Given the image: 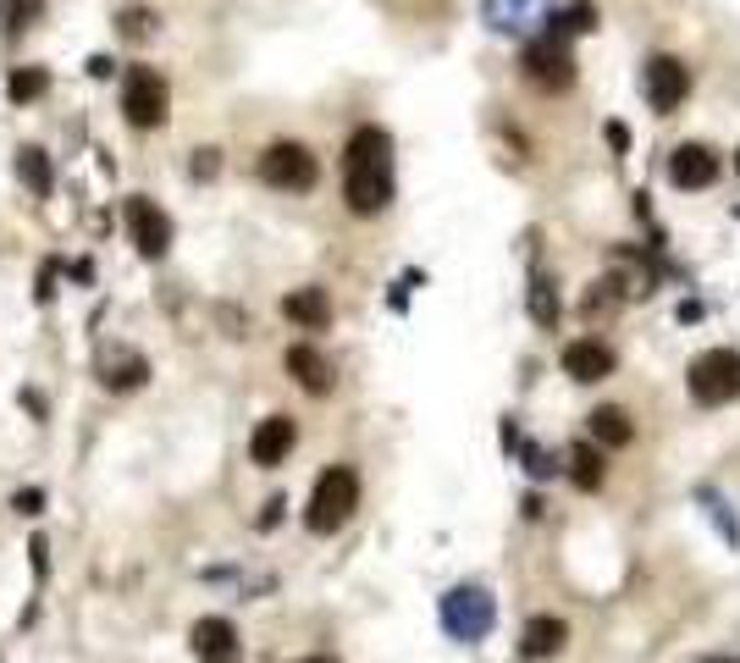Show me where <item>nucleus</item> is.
<instances>
[{
	"label": "nucleus",
	"instance_id": "b1692460",
	"mask_svg": "<svg viewBox=\"0 0 740 663\" xmlns=\"http://www.w3.org/2000/svg\"><path fill=\"white\" fill-rule=\"evenodd\" d=\"M50 89V77H45V67H23V72H12V83H7V95H12V106H28V100H39Z\"/></svg>",
	"mask_w": 740,
	"mask_h": 663
},
{
	"label": "nucleus",
	"instance_id": "7c9ffc66",
	"mask_svg": "<svg viewBox=\"0 0 740 663\" xmlns=\"http://www.w3.org/2000/svg\"><path fill=\"white\" fill-rule=\"evenodd\" d=\"M282 509H288V497H271V504H266V515L255 520L260 531H277V520H282Z\"/></svg>",
	"mask_w": 740,
	"mask_h": 663
},
{
	"label": "nucleus",
	"instance_id": "393cba45",
	"mask_svg": "<svg viewBox=\"0 0 740 663\" xmlns=\"http://www.w3.org/2000/svg\"><path fill=\"white\" fill-rule=\"evenodd\" d=\"M155 23H160V17H155L149 7H122V12H117V34H122L128 45L149 39V34H155Z\"/></svg>",
	"mask_w": 740,
	"mask_h": 663
},
{
	"label": "nucleus",
	"instance_id": "f03ea898",
	"mask_svg": "<svg viewBox=\"0 0 740 663\" xmlns=\"http://www.w3.org/2000/svg\"><path fill=\"white\" fill-rule=\"evenodd\" d=\"M354 509H360V475H354V465H326L320 481H315V492H310L304 526L315 537H332V531H343L354 520Z\"/></svg>",
	"mask_w": 740,
	"mask_h": 663
},
{
	"label": "nucleus",
	"instance_id": "423d86ee",
	"mask_svg": "<svg viewBox=\"0 0 740 663\" xmlns=\"http://www.w3.org/2000/svg\"><path fill=\"white\" fill-rule=\"evenodd\" d=\"M686 387H691V398L707 403V409L740 398V354H735V349H707V354H696L691 371H686Z\"/></svg>",
	"mask_w": 740,
	"mask_h": 663
},
{
	"label": "nucleus",
	"instance_id": "412c9836",
	"mask_svg": "<svg viewBox=\"0 0 740 663\" xmlns=\"http://www.w3.org/2000/svg\"><path fill=\"white\" fill-rule=\"evenodd\" d=\"M100 382H106L111 393H133V387H144V382H149V360L122 354L117 365H100Z\"/></svg>",
	"mask_w": 740,
	"mask_h": 663
},
{
	"label": "nucleus",
	"instance_id": "0eeeda50",
	"mask_svg": "<svg viewBox=\"0 0 740 663\" xmlns=\"http://www.w3.org/2000/svg\"><path fill=\"white\" fill-rule=\"evenodd\" d=\"M641 89H646V106H652L657 117H675L680 100L691 95V67H686L680 56H652V61L641 67Z\"/></svg>",
	"mask_w": 740,
	"mask_h": 663
},
{
	"label": "nucleus",
	"instance_id": "1a4fd4ad",
	"mask_svg": "<svg viewBox=\"0 0 740 663\" xmlns=\"http://www.w3.org/2000/svg\"><path fill=\"white\" fill-rule=\"evenodd\" d=\"M128 232H133V249L144 261H160L172 249V216L160 210L155 200H144V194L128 200Z\"/></svg>",
	"mask_w": 740,
	"mask_h": 663
},
{
	"label": "nucleus",
	"instance_id": "4be33fe9",
	"mask_svg": "<svg viewBox=\"0 0 740 663\" xmlns=\"http://www.w3.org/2000/svg\"><path fill=\"white\" fill-rule=\"evenodd\" d=\"M592 28H597V12L586 7V0H581V7H563V12H553V17H547V34H553V39L592 34Z\"/></svg>",
	"mask_w": 740,
	"mask_h": 663
},
{
	"label": "nucleus",
	"instance_id": "ddd939ff",
	"mask_svg": "<svg viewBox=\"0 0 740 663\" xmlns=\"http://www.w3.org/2000/svg\"><path fill=\"white\" fill-rule=\"evenodd\" d=\"M669 183L675 189H713L718 183V155L707 149V144H680L675 155H669Z\"/></svg>",
	"mask_w": 740,
	"mask_h": 663
},
{
	"label": "nucleus",
	"instance_id": "c756f323",
	"mask_svg": "<svg viewBox=\"0 0 740 663\" xmlns=\"http://www.w3.org/2000/svg\"><path fill=\"white\" fill-rule=\"evenodd\" d=\"M28 558H34V575L45 580V575H50V542H45V537H34V542H28Z\"/></svg>",
	"mask_w": 740,
	"mask_h": 663
},
{
	"label": "nucleus",
	"instance_id": "f8f14e48",
	"mask_svg": "<svg viewBox=\"0 0 740 663\" xmlns=\"http://www.w3.org/2000/svg\"><path fill=\"white\" fill-rule=\"evenodd\" d=\"M293 448H299V426L288 421V414H266V421L255 426V437H250V459L260 470H277Z\"/></svg>",
	"mask_w": 740,
	"mask_h": 663
},
{
	"label": "nucleus",
	"instance_id": "4468645a",
	"mask_svg": "<svg viewBox=\"0 0 740 663\" xmlns=\"http://www.w3.org/2000/svg\"><path fill=\"white\" fill-rule=\"evenodd\" d=\"M563 376L569 382H603V376H614V349L597 343V338L563 343Z\"/></svg>",
	"mask_w": 740,
	"mask_h": 663
},
{
	"label": "nucleus",
	"instance_id": "c85d7f7f",
	"mask_svg": "<svg viewBox=\"0 0 740 663\" xmlns=\"http://www.w3.org/2000/svg\"><path fill=\"white\" fill-rule=\"evenodd\" d=\"M12 509H17V515H45V492H39V486H23V492L12 497Z\"/></svg>",
	"mask_w": 740,
	"mask_h": 663
},
{
	"label": "nucleus",
	"instance_id": "bb28decb",
	"mask_svg": "<svg viewBox=\"0 0 740 663\" xmlns=\"http://www.w3.org/2000/svg\"><path fill=\"white\" fill-rule=\"evenodd\" d=\"M520 459H525L531 481H553V475H558V459H553L547 448H536V443H520Z\"/></svg>",
	"mask_w": 740,
	"mask_h": 663
},
{
	"label": "nucleus",
	"instance_id": "39448f33",
	"mask_svg": "<svg viewBox=\"0 0 740 663\" xmlns=\"http://www.w3.org/2000/svg\"><path fill=\"white\" fill-rule=\"evenodd\" d=\"M260 178H266V189H277V194H310L315 178H320V160H315L304 144L277 138V144H266V155H260Z\"/></svg>",
	"mask_w": 740,
	"mask_h": 663
},
{
	"label": "nucleus",
	"instance_id": "a878e982",
	"mask_svg": "<svg viewBox=\"0 0 740 663\" xmlns=\"http://www.w3.org/2000/svg\"><path fill=\"white\" fill-rule=\"evenodd\" d=\"M39 12H45V0H0V23H7L12 34H17V28H28Z\"/></svg>",
	"mask_w": 740,
	"mask_h": 663
},
{
	"label": "nucleus",
	"instance_id": "20e7f679",
	"mask_svg": "<svg viewBox=\"0 0 740 663\" xmlns=\"http://www.w3.org/2000/svg\"><path fill=\"white\" fill-rule=\"evenodd\" d=\"M122 117H128L138 133L167 128V117H172V89H167V77H160L155 67H128V77H122Z\"/></svg>",
	"mask_w": 740,
	"mask_h": 663
},
{
	"label": "nucleus",
	"instance_id": "7ed1b4c3",
	"mask_svg": "<svg viewBox=\"0 0 740 663\" xmlns=\"http://www.w3.org/2000/svg\"><path fill=\"white\" fill-rule=\"evenodd\" d=\"M437 619H442V630H448L453 641L475 647V641L492 636V625H498V603H492L486 587H453V592L437 603Z\"/></svg>",
	"mask_w": 740,
	"mask_h": 663
},
{
	"label": "nucleus",
	"instance_id": "dca6fc26",
	"mask_svg": "<svg viewBox=\"0 0 740 663\" xmlns=\"http://www.w3.org/2000/svg\"><path fill=\"white\" fill-rule=\"evenodd\" d=\"M282 315L293 326H304V332H326L332 326V299H326V288H293L282 299Z\"/></svg>",
	"mask_w": 740,
	"mask_h": 663
},
{
	"label": "nucleus",
	"instance_id": "a211bd4d",
	"mask_svg": "<svg viewBox=\"0 0 740 663\" xmlns=\"http://www.w3.org/2000/svg\"><path fill=\"white\" fill-rule=\"evenodd\" d=\"M563 641H569V625L558 614H536L525 625V636H520V652L525 658H553V652H563Z\"/></svg>",
	"mask_w": 740,
	"mask_h": 663
},
{
	"label": "nucleus",
	"instance_id": "9d476101",
	"mask_svg": "<svg viewBox=\"0 0 740 663\" xmlns=\"http://www.w3.org/2000/svg\"><path fill=\"white\" fill-rule=\"evenodd\" d=\"M481 17H486L492 34L525 39V34H536L553 17V7H547V0H481Z\"/></svg>",
	"mask_w": 740,
	"mask_h": 663
},
{
	"label": "nucleus",
	"instance_id": "5701e85b",
	"mask_svg": "<svg viewBox=\"0 0 740 663\" xmlns=\"http://www.w3.org/2000/svg\"><path fill=\"white\" fill-rule=\"evenodd\" d=\"M558 310H563V304H558V288H553V277H531V321L553 332V326H558Z\"/></svg>",
	"mask_w": 740,
	"mask_h": 663
},
{
	"label": "nucleus",
	"instance_id": "473e14b6",
	"mask_svg": "<svg viewBox=\"0 0 740 663\" xmlns=\"http://www.w3.org/2000/svg\"><path fill=\"white\" fill-rule=\"evenodd\" d=\"M111 72H117L111 56H89V77H111Z\"/></svg>",
	"mask_w": 740,
	"mask_h": 663
},
{
	"label": "nucleus",
	"instance_id": "9b49d317",
	"mask_svg": "<svg viewBox=\"0 0 740 663\" xmlns=\"http://www.w3.org/2000/svg\"><path fill=\"white\" fill-rule=\"evenodd\" d=\"M189 647H194V658H199V663H243V641H238V625H232V619H221V614H205V619H194V630H189Z\"/></svg>",
	"mask_w": 740,
	"mask_h": 663
},
{
	"label": "nucleus",
	"instance_id": "2f4dec72",
	"mask_svg": "<svg viewBox=\"0 0 740 663\" xmlns=\"http://www.w3.org/2000/svg\"><path fill=\"white\" fill-rule=\"evenodd\" d=\"M34 293H39V304H50V293H56V261L39 272V288H34Z\"/></svg>",
	"mask_w": 740,
	"mask_h": 663
},
{
	"label": "nucleus",
	"instance_id": "f704fd0d",
	"mask_svg": "<svg viewBox=\"0 0 740 663\" xmlns=\"http://www.w3.org/2000/svg\"><path fill=\"white\" fill-rule=\"evenodd\" d=\"M299 663H338V658H326V652H315V658H299Z\"/></svg>",
	"mask_w": 740,
	"mask_h": 663
},
{
	"label": "nucleus",
	"instance_id": "2eb2a0df",
	"mask_svg": "<svg viewBox=\"0 0 740 663\" xmlns=\"http://www.w3.org/2000/svg\"><path fill=\"white\" fill-rule=\"evenodd\" d=\"M288 376L304 387V393H315V398H326V393H332V360H326L320 349H310V343H293L288 349Z\"/></svg>",
	"mask_w": 740,
	"mask_h": 663
},
{
	"label": "nucleus",
	"instance_id": "6ab92c4d",
	"mask_svg": "<svg viewBox=\"0 0 740 663\" xmlns=\"http://www.w3.org/2000/svg\"><path fill=\"white\" fill-rule=\"evenodd\" d=\"M17 178H23V189H28L34 200H50L56 172H50V155H45L39 144H23V149H17Z\"/></svg>",
	"mask_w": 740,
	"mask_h": 663
},
{
	"label": "nucleus",
	"instance_id": "72a5a7b5",
	"mask_svg": "<svg viewBox=\"0 0 740 663\" xmlns=\"http://www.w3.org/2000/svg\"><path fill=\"white\" fill-rule=\"evenodd\" d=\"M608 144H614V149H619V155H624V149H630V133H624V128H619V122H608Z\"/></svg>",
	"mask_w": 740,
	"mask_h": 663
},
{
	"label": "nucleus",
	"instance_id": "6e6552de",
	"mask_svg": "<svg viewBox=\"0 0 740 663\" xmlns=\"http://www.w3.org/2000/svg\"><path fill=\"white\" fill-rule=\"evenodd\" d=\"M525 77L536 83V89H547V95H558V89H569L574 83V50H569V39H553V34H542L536 45H525Z\"/></svg>",
	"mask_w": 740,
	"mask_h": 663
},
{
	"label": "nucleus",
	"instance_id": "f257e3e1",
	"mask_svg": "<svg viewBox=\"0 0 740 663\" xmlns=\"http://www.w3.org/2000/svg\"><path fill=\"white\" fill-rule=\"evenodd\" d=\"M343 200L354 216H381L392 205V138L381 128H354L343 149Z\"/></svg>",
	"mask_w": 740,
	"mask_h": 663
},
{
	"label": "nucleus",
	"instance_id": "aec40b11",
	"mask_svg": "<svg viewBox=\"0 0 740 663\" xmlns=\"http://www.w3.org/2000/svg\"><path fill=\"white\" fill-rule=\"evenodd\" d=\"M603 475H608V465H603L597 443H574V448H569V481L581 486V492H597Z\"/></svg>",
	"mask_w": 740,
	"mask_h": 663
},
{
	"label": "nucleus",
	"instance_id": "cd10ccee",
	"mask_svg": "<svg viewBox=\"0 0 740 663\" xmlns=\"http://www.w3.org/2000/svg\"><path fill=\"white\" fill-rule=\"evenodd\" d=\"M189 172H194L199 183H210V178L221 172V149H194V160H189Z\"/></svg>",
	"mask_w": 740,
	"mask_h": 663
},
{
	"label": "nucleus",
	"instance_id": "f3484780",
	"mask_svg": "<svg viewBox=\"0 0 740 663\" xmlns=\"http://www.w3.org/2000/svg\"><path fill=\"white\" fill-rule=\"evenodd\" d=\"M586 426H592V443H603V448H630L635 443V421L619 409V403H603V409H592L586 414Z\"/></svg>",
	"mask_w": 740,
	"mask_h": 663
}]
</instances>
